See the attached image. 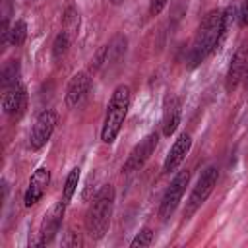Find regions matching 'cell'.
Wrapping results in <instances>:
<instances>
[{"mask_svg": "<svg viewBox=\"0 0 248 248\" xmlns=\"http://www.w3.org/2000/svg\"><path fill=\"white\" fill-rule=\"evenodd\" d=\"M227 29V23H225V12L223 10H211L200 23L194 39H192V45L188 48V56H186V62H188V68H196L200 66L219 45L223 33Z\"/></svg>", "mask_w": 248, "mask_h": 248, "instance_id": "cell-1", "label": "cell"}, {"mask_svg": "<svg viewBox=\"0 0 248 248\" xmlns=\"http://www.w3.org/2000/svg\"><path fill=\"white\" fill-rule=\"evenodd\" d=\"M112 207H114V188L107 184L97 192L85 215V229L93 240H101L107 234L110 227Z\"/></svg>", "mask_w": 248, "mask_h": 248, "instance_id": "cell-2", "label": "cell"}, {"mask_svg": "<svg viewBox=\"0 0 248 248\" xmlns=\"http://www.w3.org/2000/svg\"><path fill=\"white\" fill-rule=\"evenodd\" d=\"M128 107H130V87L118 85L110 95V101L107 105L105 122L101 128V140L105 143H112L116 136L120 134L126 114H128Z\"/></svg>", "mask_w": 248, "mask_h": 248, "instance_id": "cell-3", "label": "cell"}, {"mask_svg": "<svg viewBox=\"0 0 248 248\" xmlns=\"http://www.w3.org/2000/svg\"><path fill=\"white\" fill-rule=\"evenodd\" d=\"M217 178H219L217 167H205L202 170V174H200V178H198L196 186L192 188V194L186 202V207H184V217L186 219H190L205 203V200L209 198V194L213 192V188L217 184Z\"/></svg>", "mask_w": 248, "mask_h": 248, "instance_id": "cell-4", "label": "cell"}, {"mask_svg": "<svg viewBox=\"0 0 248 248\" xmlns=\"http://www.w3.org/2000/svg\"><path fill=\"white\" fill-rule=\"evenodd\" d=\"M188 180H190V172L188 170H180V172L174 174V178L170 180V184L165 190L163 200L159 203V217H161V221H167L174 213V209L178 207V203H180V200L184 196Z\"/></svg>", "mask_w": 248, "mask_h": 248, "instance_id": "cell-5", "label": "cell"}, {"mask_svg": "<svg viewBox=\"0 0 248 248\" xmlns=\"http://www.w3.org/2000/svg\"><path fill=\"white\" fill-rule=\"evenodd\" d=\"M56 122H58V114L52 108H46L37 116L33 128H31V134H29V147L33 151L46 145V141L50 140V136L56 128Z\"/></svg>", "mask_w": 248, "mask_h": 248, "instance_id": "cell-6", "label": "cell"}, {"mask_svg": "<svg viewBox=\"0 0 248 248\" xmlns=\"http://www.w3.org/2000/svg\"><path fill=\"white\" fill-rule=\"evenodd\" d=\"M157 143H159V134H157V132H151V134H147L143 140H140V143H136V145H134V149L130 151L128 159L124 161L122 172H126V174H128V172L140 170V169L147 163V159L153 155V151H155Z\"/></svg>", "mask_w": 248, "mask_h": 248, "instance_id": "cell-7", "label": "cell"}, {"mask_svg": "<svg viewBox=\"0 0 248 248\" xmlns=\"http://www.w3.org/2000/svg\"><path fill=\"white\" fill-rule=\"evenodd\" d=\"M66 203L64 200L56 202L43 217V223H41V229H39V240H37V246H45L48 242H52V238L56 236V232L60 231V225H62V219H64V213H66Z\"/></svg>", "mask_w": 248, "mask_h": 248, "instance_id": "cell-8", "label": "cell"}, {"mask_svg": "<svg viewBox=\"0 0 248 248\" xmlns=\"http://www.w3.org/2000/svg\"><path fill=\"white\" fill-rule=\"evenodd\" d=\"M246 68H248V52H246V45H240L236 48V52L232 54L229 70H227V78H225L227 93H232L240 85V81L246 76Z\"/></svg>", "mask_w": 248, "mask_h": 248, "instance_id": "cell-9", "label": "cell"}, {"mask_svg": "<svg viewBox=\"0 0 248 248\" xmlns=\"http://www.w3.org/2000/svg\"><path fill=\"white\" fill-rule=\"evenodd\" d=\"M25 108H27V89L21 83H16V85L4 89V95H2L4 114L17 120L25 112Z\"/></svg>", "mask_w": 248, "mask_h": 248, "instance_id": "cell-10", "label": "cell"}, {"mask_svg": "<svg viewBox=\"0 0 248 248\" xmlns=\"http://www.w3.org/2000/svg\"><path fill=\"white\" fill-rule=\"evenodd\" d=\"M89 87H91V76L87 72H78L72 76V79L68 81V87H66V107L68 108H76L78 105L83 103V99L87 97L89 93Z\"/></svg>", "mask_w": 248, "mask_h": 248, "instance_id": "cell-11", "label": "cell"}, {"mask_svg": "<svg viewBox=\"0 0 248 248\" xmlns=\"http://www.w3.org/2000/svg\"><path fill=\"white\" fill-rule=\"evenodd\" d=\"M48 182H50V172H48V169H46V167H39V169L31 174L29 184H27V190H25V194H23V203H25V207L35 205V203L43 198V194H45Z\"/></svg>", "mask_w": 248, "mask_h": 248, "instance_id": "cell-12", "label": "cell"}, {"mask_svg": "<svg viewBox=\"0 0 248 248\" xmlns=\"http://www.w3.org/2000/svg\"><path fill=\"white\" fill-rule=\"evenodd\" d=\"M190 147H192V136H190L188 132H182V134L174 140V143L170 145V149H169V153H167V157H165V163H163V170H165V172L174 170V169L184 161V157L188 155Z\"/></svg>", "mask_w": 248, "mask_h": 248, "instance_id": "cell-13", "label": "cell"}, {"mask_svg": "<svg viewBox=\"0 0 248 248\" xmlns=\"http://www.w3.org/2000/svg\"><path fill=\"white\" fill-rule=\"evenodd\" d=\"M180 101L176 95H167L165 97V103H163V118H161V126H163V136L170 138L178 124H180Z\"/></svg>", "mask_w": 248, "mask_h": 248, "instance_id": "cell-14", "label": "cell"}, {"mask_svg": "<svg viewBox=\"0 0 248 248\" xmlns=\"http://www.w3.org/2000/svg\"><path fill=\"white\" fill-rule=\"evenodd\" d=\"M124 52H126V37L124 35H116L107 45V62L105 64H116L118 60H122Z\"/></svg>", "mask_w": 248, "mask_h": 248, "instance_id": "cell-15", "label": "cell"}, {"mask_svg": "<svg viewBox=\"0 0 248 248\" xmlns=\"http://www.w3.org/2000/svg\"><path fill=\"white\" fill-rule=\"evenodd\" d=\"M0 83H2V89H8V87L19 83V62L17 60H10L4 64Z\"/></svg>", "mask_w": 248, "mask_h": 248, "instance_id": "cell-16", "label": "cell"}, {"mask_svg": "<svg viewBox=\"0 0 248 248\" xmlns=\"http://www.w3.org/2000/svg\"><path fill=\"white\" fill-rule=\"evenodd\" d=\"M62 31H66L72 39L78 37V31H79V14L74 6H68L66 12H64V17H62Z\"/></svg>", "mask_w": 248, "mask_h": 248, "instance_id": "cell-17", "label": "cell"}, {"mask_svg": "<svg viewBox=\"0 0 248 248\" xmlns=\"http://www.w3.org/2000/svg\"><path fill=\"white\" fill-rule=\"evenodd\" d=\"M72 41H74V39H72L66 31H60V33L56 35L54 43H52V60L64 58V54L68 52V46L72 45Z\"/></svg>", "mask_w": 248, "mask_h": 248, "instance_id": "cell-18", "label": "cell"}, {"mask_svg": "<svg viewBox=\"0 0 248 248\" xmlns=\"http://www.w3.org/2000/svg\"><path fill=\"white\" fill-rule=\"evenodd\" d=\"M78 180H79V169H72L70 174L66 176V182H64V192H62V200L64 202H70L78 190Z\"/></svg>", "mask_w": 248, "mask_h": 248, "instance_id": "cell-19", "label": "cell"}, {"mask_svg": "<svg viewBox=\"0 0 248 248\" xmlns=\"http://www.w3.org/2000/svg\"><path fill=\"white\" fill-rule=\"evenodd\" d=\"M25 37H27V23H25L23 19H17V21L10 27V45L19 46V45H23Z\"/></svg>", "mask_w": 248, "mask_h": 248, "instance_id": "cell-20", "label": "cell"}, {"mask_svg": "<svg viewBox=\"0 0 248 248\" xmlns=\"http://www.w3.org/2000/svg\"><path fill=\"white\" fill-rule=\"evenodd\" d=\"M153 242V231L149 229V227H143L136 236H134V240L130 242V246L132 248H145V246H149Z\"/></svg>", "mask_w": 248, "mask_h": 248, "instance_id": "cell-21", "label": "cell"}, {"mask_svg": "<svg viewBox=\"0 0 248 248\" xmlns=\"http://www.w3.org/2000/svg\"><path fill=\"white\" fill-rule=\"evenodd\" d=\"M238 23H240V27L248 25V0H242V4L238 8Z\"/></svg>", "mask_w": 248, "mask_h": 248, "instance_id": "cell-22", "label": "cell"}, {"mask_svg": "<svg viewBox=\"0 0 248 248\" xmlns=\"http://www.w3.org/2000/svg\"><path fill=\"white\" fill-rule=\"evenodd\" d=\"M167 2H169V0H151V2H149V14H151V16H159V14L163 12V8L167 6Z\"/></svg>", "mask_w": 248, "mask_h": 248, "instance_id": "cell-23", "label": "cell"}, {"mask_svg": "<svg viewBox=\"0 0 248 248\" xmlns=\"http://www.w3.org/2000/svg\"><path fill=\"white\" fill-rule=\"evenodd\" d=\"M108 2H110V4H112V6H118V4H122V2H124V0H108Z\"/></svg>", "mask_w": 248, "mask_h": 248, "instance_id": "cell-24", "label": "cell"}, {"mask_svg": "<svg viewBox=\"0 0 248 248\" xmlns=\"http://www.w3.org/2000/svg\"><path fill=\"white\" fill-rule=\"evenodd\" d=\"M244 83H246V91H248V68H246V76H244Z\"/></svg>", "mask_w": 248, "mask_h": 248, "instance_id": "cell-25", "label": "cell"}]
</instances>
